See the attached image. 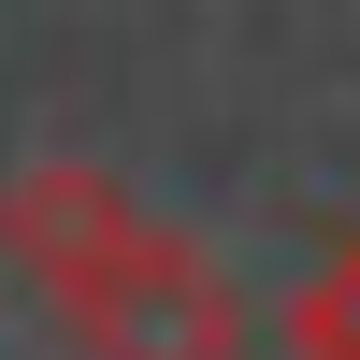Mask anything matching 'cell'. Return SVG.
Returning <instances> with one entry per match:
<instances>
[{
  "label": "cell",
  "instance_id": "obj_1",
  "mask_svg": "<svg viewBox=\"0 0 360 360\" xmlns=\"http://www.w3.org/2000/svg\"><path fill=\"white\" fill-rule=\"evenodd\" d=\"M0 259L58 303V332L86 360H245V317H231L217 259L188 231H159L86 159H29L0 188Z\"/></svg>",
  "mask_w": 360,
  "mask_h": 360
},
{
  "label": "cell",
  "instance_id": "obj_2",
  "mask_svg": "<svg viewBox=\"0 0 360 360\" xmlns=\"http://www.w3.org/2000/svg\"><path fill=\"white\" fill-rule=\"evenodd\" d=\"M288 346H303V360H360V245H346L332 274L303 288V317H288Z\"/></svg>",
  "mask_w": 360,
  "mask_h": 360
}]
</instances>
